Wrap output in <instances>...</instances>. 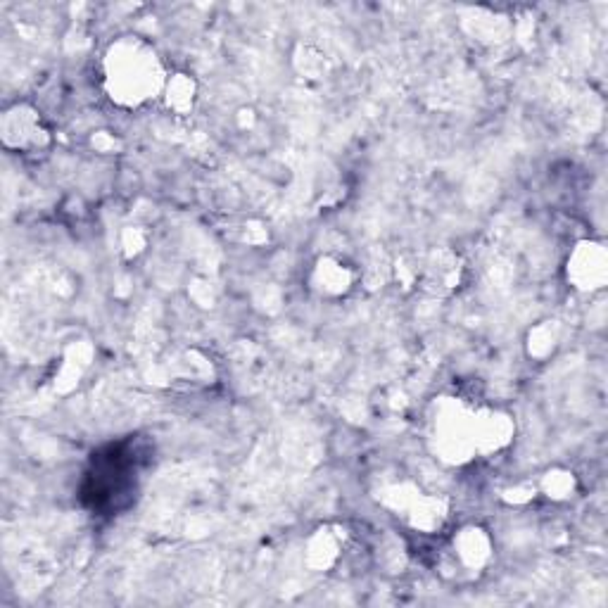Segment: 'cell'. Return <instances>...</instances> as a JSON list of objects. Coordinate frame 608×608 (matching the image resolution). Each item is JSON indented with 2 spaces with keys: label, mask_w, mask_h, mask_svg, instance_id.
<instances>
[{
  "label": "cell",
  "mask_w": 608,
  "mask_h": 608,
  "mask_svg": "<svg viewBox=\"0 0 608 608\" xmlns=\"http://www.w3.org/2000/svg\"><path fill=\"white\" fill-rule=\"evenodd\" d=\"M456 551H459L461 561L466 566H480L487 559V540L483 530H464V535L459 537V544H456Z\"/></svg>",
  "instance_id": "3957f363"
},
{
  "label": "cell",
  "mask_w": 608,
  "mask_h": 608,
  "mask_svg": "<svg viewBox=\"0 0 608 608\" xmlns=\"http://www.w3.org/2000/svg\"><path fill=\"white\" fill-rule=\"evenodd\" d=\"M46 133L48 131L43 129L41 117L27 105H15L5 110L3 122H0V136H3L5 148L12 150L41 148L48 141Z\"/></svg>",
  "instance_id": "7a4b0ae2"
},
{
  "label": "cell",
  "mask_w": 608,
  "mask_h": 608,
  "mask_svg": "<svg viewBox=\"0 0 608 608\" xmlns=\"http://www.w3.org/2000/svg\"><path fill=\"white\" fill-rule=\"evenodd\" d=\"M107 86L119 103L138 105L160 91L155 53L141 41H122L107 57Z\"/></svg>",
  "instance_id": "6da1fadb"
},
{
  "label": "cell",
  "mask_w": 608,
  "mask_h": 608,
  "mask_svg": "<svg viewBox=\"0 0 608 608\" xmlns=\"http://www.w3.org/2000/svg\"><path fill=\"white\" fill-rule=\"evenodd\" d=\"M169 105L176 110H188L193 105V81L174 79L169 86Z\"/></svg>",
  "instance_id": "277c9868"
}]
</instances>
